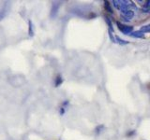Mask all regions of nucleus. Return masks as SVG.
I'll return each instance as SVG.
<instances>
[{
  "mask_svg": "<svg viewBox=\"0 0 150 140\" xmlns=\"http://www.w3.org/2000/svg\"><path fill=\"white\" fill-rule=\"evenodd\" d=\"M117 25H118V28L119 30L121 31L123 34L125 35H128V34H130L132 32V27L131 26H128V25H124L120 23H117Z\"/></svg>",
  "mask_w": 150,
  "mask_h": 140,
  "instance_id": "nucleus-1",
  "label": "nucleus"
},
{
  "mask_svg": "<svg viewBox=\"0 0 150 140\" xmlns=\"http://www.w3.org/2000/svg\"><path fill=\"white\" fill-rule=\"evenodd\" d=\"M130 36L133 37L142 38V37H144V33H142L141 31H136V32H133L132 34H130Z\"/></svg>",
  "mask_w": 150,
  "mask_h": 140,
  "instance_id": "nucleus-2",
  "label": "nucleus"
},
{
  "mask_svg": "<svg viewBox=\"0 0 150 140\" xmlns=\"http://www.w3.org/2000/svg\"><path fill=\"white\" fill-rule=\"evenodd\" d=\"M104 4H105V8H106V10H108L109 12H113V11H112V8H111V7H110L109 2H108V1H106Z\"/></svg>",
  "mask_w": 150,
  "mask_h": 140,
  "instance_id": "nucleus-3",
  "label": "nucleus"
},
{
  "mask_svg": "<svg viewBox=\"0 0 150 140\" xmlns=\"http://www.w3.org/2000/svg\"><path fill=\"white\" fill-rule=\"evenodd\" d=\"M62 83V78L61 77H57V81H55V86H59Z\"/></svg>",
  "mask_w": 150,
  "mask_h": 140,
  "instance_id": "nucleus-4",
  "label": "nucleus"
},
{
  "mask_svg": "<svg viewBox=\"0 0 150 140\" xmlns=\"http://www.w3.org/2000/svg\"><path fill=\"white\" fill-rule=\"evenodd\" d=\"M149 31V25H147L145 27H143L142 30H141V32L142 33H144V32H148Z\"/></svg>",
  "mask_w": 150,
  "mask_h": 140,
  "instance_id": "nucleus-5",
  "label": "nucleus"
},
{
  "mask_svg": "<svg viewBox=\"0 0 150 140\" xmlns=\"http://www.w3.org/2000/svg\"><path fill=\"white\" fill-rule=\"evenodd\" d=\"M117 40H118V42L119 43H121V44H127V41H124L123 40V39H121V38H119V37H117Z\"/></svg>",
  "mask_w": 150,
  "mask_h": 140,
  "instance_id": "nucleus-6",
  "label": "nucleus"
},
{
  "mask_svg": "<svg viewBox=\"0 0 150 140\" xmlns=\"http://www.w3.org/2000/svg\"><path fill=\"white\" fill-rule=\"evenodd\" d=\"M29 34H31V35H33V30H32V24H31V23H29Z\"/></svg>",
  "mask_w": 150,
  "mask_h": 140,
  "instance_id": "nucleus-7",
  "label": "nucleus"
}]
</instances>
